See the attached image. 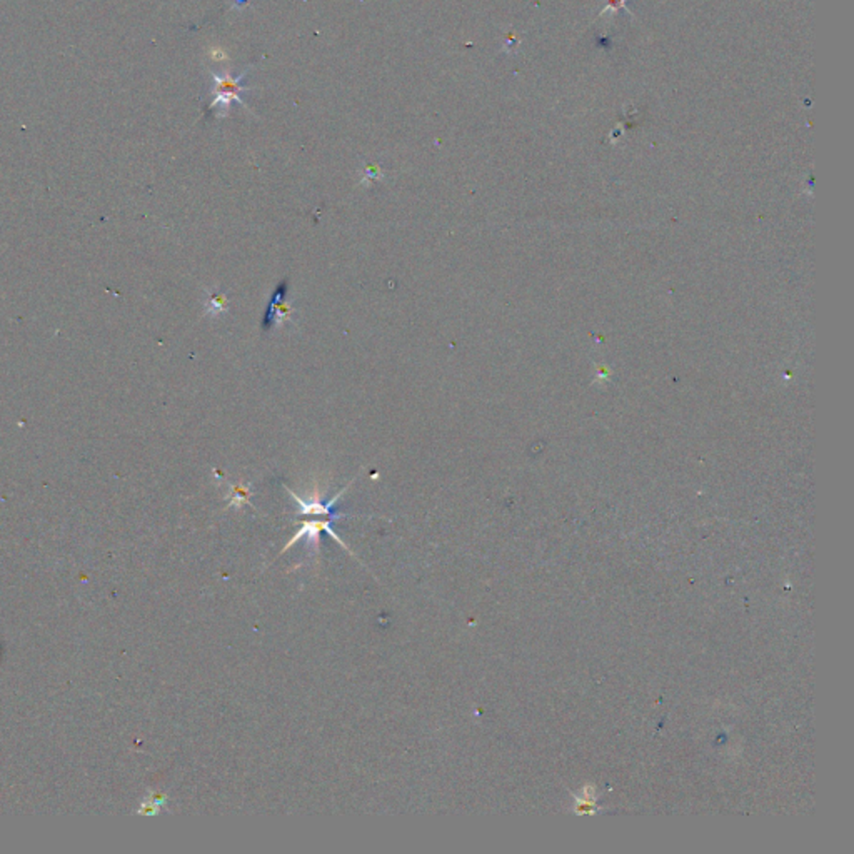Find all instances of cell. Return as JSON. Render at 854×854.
Returning a JSON list of instances; mask_svg holds the SVG:
<instances>
[{"label": "cell", "instance_id": "1", "mask_svg": "<svg viewBox=\"0 0 854 854\" xmlns=\"http://www.w3.org/2000/svg\"><path fill=\"white\" fill-rule=\"evenodd\" d=\"M323 532H327V534L331 536V538L336 539L337 543H339L341 546L346 549V551L350 552V549L348 548V544H346L344 541H342L339 536H337L336 532L332 531V519H327V521H307V522H304L302 526H301V529L295 532L294 538L290 539L284 548H282V552H286L287 549L293 548L299 539H307V548L311 549V551H314L317 554V552H319V539H320V534H323ZM350 554H352V556H354V552H350Z\"/></svg>", "mask_w": 854, "mask_h": 854}, {"label": "cell", "instance_id": "2", "mask_svg": "<svg viewBox=\"0 0 854 854\" xmlns=\"http://www.w3.org/2000/svg\"><path fill=\"white\" fill-rule=\"evenodd\" d=\"M214 102L212 107H217V105H224V107H227L232 100H238L240 102V91H242V86H240V79H234L231 74H224V75H215L214 77Z\"/></svg>", "mask_w": 854, "mask_h": 854}, {"label": "cell", "instance_id": "3", "mask_svg": "<svg viewBox=\"0 0 854 854\" xmlns=\"http://www.w3.org/2000/svg\"><path fill=\"white\" fill-rule=\"evenodd\" d=\"M287 281L282 282V284L277 286L276 293L272 294V301H270V306L267 309V312H265L264 317V329L267 331V329L272 327V325L281 324L282 320L289 319L290 317V306L289 304H284V297H286V290H287Z\"/></svg>", "mask_w": 854, "mask_h": 854}, {"label": "cell", "instance_id": "4", "mask_svg": "<svg viewBox=\"0 0 854 854\" xmlns=\"http://www.w3.org/2000/svg\"><path fill=\"white\" fill-rule=\"evenodd\" d=\"M346 489H348V486H346V488L342 489L341 492L337 494V496L332 499V501H329L327 504H323V502H319V501L306 502V501H302V499L299 497L297 494H294L293 490H289V489H287V490H289V492L293 494V497L295 499V501H297V504H299V514H314V515L324 514V515H327L329 519H332V518H339V514H337V513H332V509H331V507H332L334 504H336V501H337V499H339V497L342 496V494H344V490H346Z\"/></svg>", "mask_w": 854, "mask_h": 854}, {"label": "cell", "instance_id": "5", "mask_svg": "<svg viewBox=\"0 0 854 854\" xmlns=\"http://www.w3.org/2000/svg\"><path fill=\"white\" fill-rule=\"evenodd\" d=\"M227 309V301H226V295L224 294H212L209 299H207V312H210L212 316L221 314Z\"/></svg>", "mask_w": 854, "mask_h": 854}, {"label": "cell", "instance_id": "6", "mask_svg": "<svg viewBox=\"0 0 854 854\" xmlns=\"http://www.w3.org/2000/svg\"><path fill=\"white\" fill-rule=\"evenodd\" d=\"M249 499V490L242 488V486H235V488H232V502L229 506H240L242 502H247Z\"/></svg>", "mask_w": 854, "mask_h": 854}, {"label": "cell", "instance_id": "7", "mask_svg": "<svg viewBox=\"0 0 854 854\" xmlns=\"http://www.w3.org/2000/svg\"><path fill=\"white\" fill-rule=\"evenodd\" d=\"M623 2H624V0H610V7L617 8L619 6H623Z\"/></svg>", "mask_w": 854, "mask_h": 854}]
</instances>
